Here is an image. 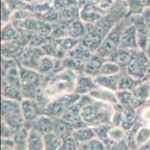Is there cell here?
Returning a JSON list of instances; mask_svg holds the SVG:
<instances>
[{
  "mask_svg": "<svg viewBox=\"0 0 150 150\" xmlns=\"http://www.w3.org/2000/svg\"><path fill=\"white\" fill-rule=\"evenodd\" d=\"M81 114L83 122L87 126L95 127L102 124H111L114 105L91 98L88 104L81 107Z\"/></svg>",
  "mask_w": 150,
  "mask_h": 150,
  "instance_id": "1",
  "label": "cell"
},
{
  "mask_svg": "<svg viewBox=\"0 0 150 150\" xmlns=\"http://www.w3.org/2000/svg\"><path fill=\"white\" fill-rule=\"evenodd\" d=\"M76 77L74 71L70 70L58 73L49 80L47 85L44 89L43 88L42 93H41L43 97L48 98L50 101L63 95L74 93Z\"/></svg>",
  "mask_w": 150,
  "mask_h": 150,
  "instance_id": "2",
  "label": "cell"
},
{
  "mask_svg": "<svg viewBox=\"0 0 150 150\" xmlns=\"http://www.w3.org/2000/svg\"><path fill=\"white\" fill-rule=\"evenodd\" d=\"M131 23L132 20L130 17L126 16L116 24L102 40V44L96 52V54L102 59L108 60L110 55L119 48L122 32Z\"/></svg>",
  "mask_w": 150,
  "mask_h": 150,
  "instance_id": "3",
  "label": "cell"
},
{
  "mask_svg": "<svg viewBox=\"0 0 150 150\" xmlns=\"http://www.w3.org/2000/svg\"><path fill=\"white\" fill-rule=\"evenodd\" d=\"M1 104L2 119L11 128L13 131L15 132L25 126V121L22 114L20 101L2 97Z\"/></svg>",
  "mask_w": 150,
  "mask_h": 150,
  "instance_id": "4",
  "label": "cell"
},
{
  "mask_svg": "<svg viewBox=\"0 0 150 150\" xmlns=\"http://www.w3.org/2000/svg\"><path fill=\"white\" fill-rule=\"evenodd\" d=\"M81 95L77 93H72L63 95L52 99L44 106L43 113L52 119H59L63 116L67 110L76 104L79 100Z\"/></svg>",
  "mask_w": 150,
  "mask_h": 150,
  "instance_id": "5",
  "label": "cell"
},
{
  "mask_svg": "<svg viewBox=\"0 0 150 150\" xmlns=\"http://www.w3.org/2000/svg\"><path fill=\"white\" fill-rule=\"evenodd\" d=\"M21 89L24 98L36 99L40 87V75L37 70L20 65Z\"/></svg>",
  "mask_w": 150,
  "mask_h": 150,
  "instance_id": "6",
  "label": "cell"
},
{
  "mask_svg": "<svg viewBox=\"0 0 150 150\" xmlns=\"http://www.w3.org/2000/svg\"><path fill=\"white\" fill-rule=\"evenodd\" d=\"M149 68V60L146 53L137 50L125 71L133 78L143 80L146 78Z\"/></svg>",
  "mask_w": 150,
  "mask_h": 150,
  "instance_id": "7",
  "label": "cell"
},
{
  "mask_svg": "<svg viewBox=\"0 0 150 150\" xmlns=\"http://www.w3.org/2000/svg\"><path fill=\"white\" fill-rule=\"evenodd\" d=\"M21 111L25 124L31 128V124L39 116L43 114L42 104L33 98H23L20 102Z\"/></svg>",
  "mask_w": 150,
  "mask_h": 150,
  "instance_id": "8",
  "label": "cell"
},
{
  "mask_svg": "<svg viewBox=\"0 0 150 150\" xmlns=\"http://www.w3.org/2000/svg\"><path fill=\"white\" fill-rule=\"evenodd\" d=\"M129 17L132 23L135 27L139 50L146 52L149 44V37L144 21V16L142 14H140L131 15Z\"/></svg>",
  "mask_w": 150,
  "mask_h": 150,
  "instance_id": "9",
  "label": "cell"
},
{
  "mask_svg": "<svg viewBox=\"0 0 150 150\" xmlns=\"http://www.w3.org/2000/svg\"><path fill=\"white\" fill-rule=\"evenodd\" d=\"M105 14L106 12L102 11L97 5L88 2L83 5L79 11V19L86 25L92 24L100 20Z\"/></svg>",
  "mask_w": 150,
  "mask_h": 150,
  "instance_id": "10",
  "label": "cell"
},
{
  "mask_svg": "<svg viewBox=\"0 0 150 150\" xmlns=\"http://www.w3.org/2000/svg\"><path fill=\"white\" fill-rule=\"evenodd\" d=\"M98 88L93 78L84 73H79L76 77L75 93L79 95H86Z\"/></svg>",
  "mask_w": 150,
  "mask_h": 150,
  "instance_id": "11",
  "label": "cell"
},
{
  "mask_svg": "<svg viewBox=\"0 0 150 150\" xmlns=\"http://www.w3.org/2000/svg\"><path fill=\"white\" fill-rule=\"evenodd\" d=\"M119 48L133 50H139L136 29L132 23L128 25L122 32Z\"/></svg>",
  "mask_w": 150,
  "mask_h": 150,
  "instance_id": "12",
  "label": "cell"
},
{
  "mask_svg": "<svg viewBox=\"0 0 150 150\" xmlns=\"http://www.w3.org/2000/svg\"><path fill=\"white\" fill-rule=\"evenodd\" d=\"M54 120L52 117L45 114L39 116L31 124V128L44 136L50 133L54 132Z\"/></svg>",
  "mask_w": 150,
  "mask_h": 150,
  "instance_id": "13",
  "label": "cell"
},
{
  "mask_svg": "<svg viewBox=\"0 0 150 150\" xmlns=\"http://www.w3.org/2000/svg\"><path fill=\"white\" fill-rule=\"evenodd\" d=\"M77 102L69 107L61 117V119L71 124L75 129L87 126L83 122L81 114V107Z\"/></svg>",
  "mask_w": 150,
  "mask_h": 150,
  "instance_id": "14",
  "label": "cell"
},
{
  "mask_svg": "<svg viewBox=\"0 0 150 150\" xmlns=\"http://www.w3.org/2000/svg\"><path fill=\"white\" fill-rule=\"evenodd\" d=\"M116 94L118 103L125 109H131L136 111L143 104V103L134 97L130 91L118 90L116 92Z\"/></svg>",
  "mask_w": 150,
  "mask_h": 150,
  "instance_id": "15",
  "label": "cell"
},
{
  "mask_svg": "<svg viewBox=\"0 0 150 150\" xmlns=\"http://www.w3.org/2000/svg\"><path fill=\"white\" fill-rule=\"evenodd\" d=\"M120 76L121 73L114 75L98 74L97 76L94 77L93 80L98 87L109 89L113 92H117L118 91V85H119Z\"/></svg>",
  "mask_w": 150,
  "mask_h": 150,
  "instance_id": "16",
  "label": "cell"
},
{
  "mask_svg": "<svg viewBox=\"0 0 150 150\" xmlns=\"http://www.w3.org/2000/svg\"><path fill=\"white\" fill-rule=\"evenodd\" d=\"M137 50H133L118 48L116 51H114L112 54L110 55V56L108 60L114 62L118 65L120 66L123 71H125L126 67L129 65V63L130 62V61L132 60L134 55Z\"/></svg>",
  "mask_w": 150,
  "mask_h": 150,
  "instance_id": "17",
  "label": "cell"
},
{
  "mask_svg": "<svg viewBox=\"0 0 150 150\" xmlns=\"http://www.w3.org/2000/svg\"><path fill=\"white\" fill-rule=\"evenodd\" d=\"M89 95L96 101L108 103L112 105L118 104L116 92H113L109 89L98 87L93 90Z\"/></svg>",
  "mask_w": 150,
  "mask_h": 150,
  "instance_id": "18",
  "label": "cell"
},
{
  "mask_svg": "<svg viewBox=\"0 0 150 150\" xmlns=\"http://www.w3.org/2000/svg\"><path fill=\"white\" fill-rule=\"evenodd\" d=\"M105 60V59H102L97 56L96 53H93L86 61L84 66V69H83V73L93 77V78L97 76L100 73L101 67Z\"/></svg>",
  "mask_w": 150,
  "mask_h": 150,
  "instance_id": "19",
  "label": "cell"
},
{
  "mask_svg": "<svg viewBox=\"0 0 150 150\" xmlns=\"http://www.w3.org/2000/svg\"><path fill=\"white\" fill-rule=\"evenodd\" d=\"M134 97L143 104L150 100V80L147 78L143 80L132 92Z\"/></svg>",
  "mask_w": 150,
  "mask_h": 150,
  "instance_id": "20",
  "label": "cell"
},
{
  "mask_svg": "<svg viewBox=\"0 0 150 150\" xmlns=\"http://www.w3.org/2000/svg\"><path fill=\"white\" fill-rule=\"evenodd\" d=\"M54 133L61 139H65L67 137H72L74 132L75 128L71 124L64 120L61 118L54 119Z\"/></svg>",
  "mask_w": 150,
  "mask_h": 150,
  "instance_id": "21",
  "label": "cell"
},
{
  "mask_svg": "<svg viewBox=\"0 0 150 150\" xmlns=\"http://www.w3.org/2000/svg\"><path fill=\"white\" fill-rule=\"evenodd\" d=\"M26 150H44L43 136L32 128L28 132Z\"/></svg>",
  "mask_w": 150,
  "mask_h": 150,
  "instance_id": "22",
  "label": "cell"
},
{
  "mask_svg": "<svg viewBox=\"0 0 150 150\" xmlns=\"http://www.w3.org/2000/svg\"><path fill=\"white\" fill-rule=\"evenodd\" d=\"M79 42L83 46L88 48L91 53H96L102 44V39L95 34L87 32L85 35L79 40Z\"/></svg>",
  "mask_w": 150,
  "mask_h": 150,
  "instance_id": "23",
  "label": "cell"
},
{
  "mask_svg": "<svg viewBox=\"0 0 150 150\" xmlns=\"http://www.w3.org/2000/svg\"><path fill=\"white\" fill-rule=\"evenodd\" d=\"M87 32L85 23L80 19L74 20L67 27V35L70 38L80 40Z\"/></svg>",
  "mask_w": 150,
  "mask_h": 150,
  "instance_id": "24",
  "label": "cell"
},
{
  "mask_svg": "<svg viewBox=\"0 0 150 150\" xmlns=\"http://www.w3.org/2000/svg\"><path fill=\"white\" fill-rule=\"evenodd\" d=\"M141 80L136 79L131 75H129L126 71H123L121 73V76L120 78L119 85H118V90L132 91L134 88L141 82Z\"/></svg>",
  "mask_w": 150,
  "mask_h": 150,
  "instance_id": "25",
  "label": "cell"
},
{
  "mask_svg": "<svg viewBox=\"0 0 150 150\" xmlns=\"http://www.w3.org/2000/svg\"><path fill=\"white\" fill-rule=\"evenodd\" d=\"M73 137L76 139L79 144L88 142L89 140L96 138L93 128L91 126H84V127L75 129Z\"/></svg>",
  "mask_w": 150,
  "mask_h": 150,
  "instance_id": "26",
  "label": "cell"
},
{
  "mask_svg": "<svg viewBox=\"0 0 150 150\" xmlns=\"http://www.w3.org/2000/svg\"><path fill=\"white\" fill-rule=\"evenodd\" d=\"M127 16L140 14L145 9L150 8V0H127Z\"/></svg>",
  "mask_w": 150,
  "mask_h": 150,
  "instance_id": "27",
  "label": "cell"
},
{
  "mask_svg": "<svg viewBox=\"0 0 150 150\" xmlns=\"http://www.w3.org/2000/svg\"><path fill=\"white\" fill-rule=\"evenodd\" d=\"M2 97L20 102L24 98L21 89L7 84L4 82H2Z\"/></svg>",
  "mask_w": 150,
  "mask_h": 150,
  "instance_id": "28",
  "label": "cell"
},
{
  "mask_svg": "<svg viewBox=\"0 0 150 150\" xmlns=\"http://www.w3.org/2000/svg\"><path fill=\"white\" fill-rule=\"evenodd\" d=\"M2 58L14 60L15 58L20 57L23 53L21 47L18 44H13V41L2 43Z\"/></svg>",
  "mask_w": 150,
  "mask_h": 150,
  "instance_id": "29",
  "label": "cell"
},
{
  "mask_svg": "<svg viewBox=\"0 0 150 150\" xmlns=\"http://www.w3.org/2000/svg\"><path fill=\"white\" fill-rule=\"evenodd\" d=\"M29 130L30 127L25 124V126L14 132L12 139L14 141L16 148H23L26 149V143Z\"/></svg>",
  "mask_w": 150,
  "mask_h": 150,
  "instance_id": "30",
  "label": "cell"
},
{
  "mask_svg": "<svg viewBox=\"0 0 150 150\" xmlns=\"http://www.w3.org/2000/svg\"><path fill=\"white\" fill-rule=\"evenodd\" d=\"M54 66H55V63L53 58L50 56L43 55L38 62L36 70L41 75H46L54 70Z\"/></svg>",
  "mask_w": 150,
  "mask_h": 150,
  "instance_id": "31",
  "label": "cell"
},
{
  "mask_svg": "<svg viewBox=\"0 0 150 150\" xmlns=\"http://www.w3.org/2000/svg\"><path fill=\"white\" fill-rule=\"evenodd\" d=\"M44 150H59L63 144V139L54 132L43 136Z\"/></svg>",
  "mask_w": 150,
  "mask_h": 150,
  "instance_id": "32",
  "label": "cell"
},
{
  "mask_svg": "<svg viewBox=\"0 0 150 150\" xmlns=\"http://www.w3.org/2000/svg\"><path fill=\"white\" fill-rule=\"evenodd\" d=\"M1 32H2L1 33L2 43L11 42L14 41L18 36V32L11 22H9L7 24L2 26Z\"/></svg>",
  "mask_w": 150,
  "mask_h": 150,
  "instance_id": "33",
  "label": "cell"
},
{
  "mask_svg": "<svg viewBox=\"0 0 150 150\" xmlns=\"http://www.w3.org/2000/svg\"><path fill=\"white\" fill-rule=\"evenodd\" d=\"M137 121L143 126H150V101L142 104L136 111Z\"/></svg>",
  "mask_w": 150,
  "mask_h": 150,
  "instance_id": "34",
  "label": "cell"
},
{
  "mask_svg": "<svg viewBox=\"0 0 150 150\" xmlns=\"http://www.w3.org/2000/svg\"><path fill=\"white\" fill-rule=\"evenodd\" d=\"M143 126L140 122L137 121L136 124L131 129L126 131L125 137V142L127 144L128 146L131 150H137L138 146L136 143V135H137V131L139 130L141 126Z\"/></svg>",
  "mask_w": 150,
  "mask_h": 150,
  "instance_id": "35",
  "label": "cell"
},
{
  "mask_svg": "<svg viewBox=\"0 0 150 150\" xmlns=\"http://www.w3.org/2000/svg\"><path fill=\"white\" fill-rule=\"evenodd\" d=\"M123 70L117 63L110 60H105L102 63L99 74L103 75H114L122 73Z\"/></svg>",
  "mask_w": 150,
  "mask_h": 150,
  "instance_id": "36",
  "label": "cell"
},
{
  "mask_svg": "<svg viewBox=\"0 0 150 150\" xmlns=\"http://www.w3.org/2000/svg\"><path fill=\"white\" fill-rule=\"evenodd\" d=\"M79 11L78 9L77 4H76V5H70L61 11V14L64 20L72 23L74 20H77L78 17H79Z\"/></svg>",
  "mask_w": 150,
  "mask_h": 150,
  "instance_id": "37",
  "label": "cell"
},
{
  "mask_svg": "<svg viewBox=\"0 0 150 150\" xmlns=\"http://www.w3.org/2000/svg\"><path fill=\"white\" fill-rule=\"evenodd\" d=\"M150 138V126H142L137 131L136 135V143L140 148L149 140Z\"/></svg>",
  "mask_w": 150,
  "mask_h": 150,
  "instance_id": "38",
  "label": "cell"
},
{
  "mask_svg": "<svg viewBox=\"0 0 150 150\" xmlns=\"http://www.w3.org/2000/svg\"><path fill=\"white\" fill-rule=\"evenodd\" d=\"M79 144L83 150H105L102 140H99V138H94L88 142Z\"/></svg>",
  "mask_w": 150,
  "mask_h": 150,
  "instance_id": "39",
  "label": "cell"
},
{
  "mask_svg": "<svg viewBox=\"0 0 150 150\" xmlns=\"http://www.w3.org/2000/svg\"><path fill=\"white\" fill-rule=\"evenodd\" d=\"M112 126H113L111 124H102V125L93 127L94 132L96 134V138H99L101 140L108 138L109 131H110V128H112Z\"/></svg>",
  "mask_w": 150,
  "mask_h": 150,
  "instance_id": "40",
  "label": "cell"
},
{
  "mask_svg": "<svg viewBox=\"0 0 150 150\" xmlns=\"http://www.w3.org/2000/svg\"><path fill=\"white\" fill-rule=\"evenodd\" d=\"M126 131L121 127L112 126L109 131L108 137L117 143H120L125 140Z\"/></svg>",
  "mask_w": 150,
  "mask_h": 150,
  "instance_id": "41",
  "label": "cell"
},
{
  "mask_svg": "<svg viewBox=\"0 0 150 150\" xmlns=\"http://www.w3.org/2000/svg\"><path fill=\"white\" fill-rule=\"evenodd\" d=\"M1 12H2V15H1L2 26H4V25L10 22V20L12 17L11 9L5 0H2V11H1Z\"/></svg>",
  "mask_w": 150,
  "mask_h": 150,
  "instance_id": "42",
  "label": "cell"
},
{
  "mask_svg": "<svg viewBox=\"0 0 150 150\" xmlns=\"http://www.w3.org/2000/svg\"><path fill=\"white\" fill-rule=\"evenodd\" d=\"M79 146V143L72 136L63 140L62 146L59 150H78Z\"/></svg>",
  "mask_w": 150,
  "mask_h": 150,
  "instance_id": "43",
  "label": "cell"
},
{
  "mask_svg": "<svg viewBox=\"0 0 150 150\" xmlns=\"http://www.w3.org/2000/svg\"><path fill=\"white\" fill-rule=\"evenodd\" d=\"M76 0H52V5L57 10H62L73 5H76Z\"/></svg>",
  "mask_w": 150,
  "mask_h": 150,
  "instance_id": "44",
  "label": "cell"
},
{
  "mask_svg": "<svg viewBox=\"0 0 150 150\" xmlns=\"http://www.w3.org/2000/svg\"><path fill=\"white\" fill-rule=\"evenodd\" d=\"M2 129H1V134H2V138L11 139L13 138V136L14 134V131L12 130L11 128L2 119Z\"/></svg>",
  "mask_w": 150,
  "mask_h": 150,
  "instance_id": "45",
  "label": "cell"
},
{
  "mask_svg": "<svg viewBox=\"0 0 150 150\" xmlns=\"http://www.w3.org/2000/svg\"><path fill=\"white\" fill-rule=\"evenodd\" d=\"M142 14H143V16H144V21H145L146 26L149 37V44H150V8H146V9H145Z\"/></svg>",
  "mask_w": 150,
  "mask_h": 150,
  "instance_id": "46",
  "label": "cell"
},
{
  "mask_svg": "<svg viewBox=\"0 0 150 150\" xmlns=\"http://www.w3.org/2000/svg\"><path fill=\"white\" fill-rule=\"evenodd\" d=\"M113 150H131L130 148L128 146V145L125 144V140L122 141V142L119 143L118 145L116 146L115 149H114Z\"/></svg>",
  "mask_w": 150,
  "mask_h": 150,
  "instance_id": "47",
  "label": "cell"
},
{
  "mask_svg": "<svg viewBox=\"0 0 150 150\" xmlns=\"http://www.w3.org/2000/svg\"><path fill=\"white\" fill-rule=\"evenodd\" d=\"M1 150H16V147L14 146L8 145V144H2Z\"/></svg>",
  "mask_w": 150,
  "mask_h": 150,
  "instance_id": "48",
  "label": "cell"
},
{
  "mask_svg": "<svg viewBox=\"0 0 150 150\" xmlns=\"http://www.w3.org/2000/svg\"><path fill=\"white\" fill-rule=\"evenodd\" d=\"M137 150H150V138L144 145H143L140 148H138Z\"/></svg>",
  "mask_w": 150,
  "mask_h": 150,
  "instance_id": "49",
  "label": "cell"
},
{
  "mask_svg": "<svg viewBox=\"0 0 150 150\" xmlns=\"http://www.w3.org/2000/svg\"><path fill=\"white\" fill-rule=\"evenodd\" d=\"M146 53L147 56H148V58H149V65H150V44H149V45L148 48H147Z\"/></svg>",
  "mask_w": 150,
  "mask_h": 150,
  "instance_id": "50",
  "label": "cell"
},
{
  "mask_svg": "<svg viewBox=\"0 0 150 150\" xmlns=\"http://www.w3.org/2000/svg\"><path fill=\"white\" fill-rule=\"evenodd\" d=\"M146 78H147V79H149L150 80V68H149V72H148V74H147V76Z\"/></svg>",
  "mask_w": 150,
  "mask_h": 150,
  "instance_id": "51",
  "label": "cell"
},
{
  "mask_svg": "<svg viewBox=\"0 0 150 150\" xmlns=\"http://www.w3.org/2000/svg\"><path fill=\"white\" fill-rule=\"evenodd\" d=\"M25 2H34V1H35V0H24Z\"/></svg>",
  "mask_w": 150,
  "mask_h": 150,
  "instance_id": "52",
  "label": "cell"
},
{
  "mask_svg": "<svg viewBox=\"0 0 150 150\" xmlns=\"http://www.w3.org/2000/svg\"><path fill=\"white\" fill-rule=\"evenodd\" d=\"M16 150H26L25 149H23V148H16Z\"/></svg>",
  "mask_w": 150,
  "mask_h": 150,
  "instance_id": "53",
  "label": "cell"
},
{
  "mask_svg": "<svg viewBox=\"0 0 150 150\" xmlns=\"http://www.w3.org/2000/svg\"><path fill=\"white\" fill-rule=\"evenodd\" d=\"M78 150H83V149L81 148V147L79 146V148H78Z\"/></svg>",
  "mask_w": 150,
  "mask_h": 150,
  "instance_id": "54",
  "label": "cell"
},
{
  "mask_svg": "<svg viewBox=\"0 0 150 150\" xmlns=\"http://www.w3.org/2000/svg\"><path fill=\"white\" fill-rule=\"evenodd\" d=\"M115 1H120V0H115Z\"/></svg>",
  "mask_w": 150,
  "mask_h": 150,
  "instance_id": "55",
  "label": "cell"
},
{
  "mask_svg": "<svg viewBox=\"0 0 150 150\" xmlns=\"http://www.w3.org/2000/svg\"><path fill=\"white\" fill-rule=\"evenodd\" d=\"M149 101H150V100H149Z\"/></svg>",
  "mask_w": 150,
  "mask_h": 150,
  "instance_id": "56",
  "label": "cell"
}]
</instances>
